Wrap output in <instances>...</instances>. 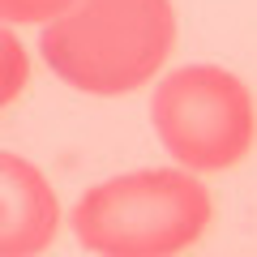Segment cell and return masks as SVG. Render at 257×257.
Instances as JSON below:
<instances>
[{"label": "cell", "mask_w": 257, "mask_h": 257, "mask_svg": "<svg viewBox=\"0 0 257 257\" xmlns=\"http://www.w3.org/2000/svg\"><path fill=\"white\" fill-rule=\"evenodd\" d=\"M60 231V202L30 159L0 150V257H39Z\"/></svg>", "instance_id": "277c9868"}, {"label": "cell", "mask_w": 257, "mask_h": 257, "mask_svg": "<svg viewBox=\"0 0 257 257\" xmlns=\"http://www.w3.org/2000/svg\"><path fill=\"white\" fill-rule=\"evenodd\" d=\"M26 82H30V56L9 26H0V111L22 99Z\"/></svg>", "instance_id": "5b68a950"}, {"label": "cell", "mask_w": 257, "mask_h": 257, "mask_svg": "<svg viewBox=\"0 0 257 257\" xmlns=\"http://www.w3.org/2000/svg\"><path fill=\"white\" fill-rule=\"evenodd\" d=\"M172 43V0H73L43 26L39 52L73 90L128 94L167 64Z\"/></svg>", "instance_id": "6da1fadb"}, {"label": "cell", "mask_w": 257, "mask_h": 257, "mask_svg": "<svg viewBox=\"0 0 257 257\" xmlns=\"http://www.w3.org/2000/svg\"><path fill=\"white\" fill-rule=\"evenodd\" d=\"M73 0H0V22H56Z\"/></svg>", "instance_id": "8992f818"}, {"label": "cell", "mask_w": 257, "mask_h": 257, "mask_svg": "<svg viewBox=\"0 0 257 257\" xmlns=\"http://www.w3.org/2000/svg\"><path fill=\"white\" fill-rule=\"evenodd\" d=\"M159 142L189 172H227L257 142L253 90L219 64H184L150 99Z\"/></svg>", "instance_id": "3957f363"}, {"label": "cell", "mask_w": 257, "mask_h": 257, "mask_svg": "<svg viewBox=\"0 0 257 257\" xmlns=\"http://www.w3.org/2000/svg\"><path fill=\"white\" fill-rule=\"evenodd\" d=\"M214 202L180 167L111 176L77 197L73 236L99 257H180L206 236Z\"/></svg>", "instance_id": "7a4b0ae2"}]
</instances>
